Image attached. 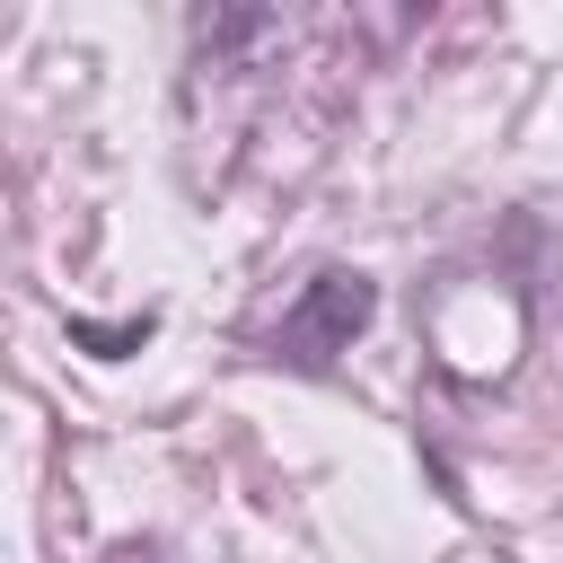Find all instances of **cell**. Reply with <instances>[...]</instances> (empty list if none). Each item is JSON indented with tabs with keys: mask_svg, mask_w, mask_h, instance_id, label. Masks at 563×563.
I'll return each mask as SVG.
<instances>
[{
	"mask_svg": "<svg viewBox=\"0 0 563 563\" xmlns=\"http://www.w3.org/2000/svg\"><path fill=\"white\" fill-rule=\"evenodd\" d=\"M378 317V282L369 273H352V264H325L299 299H290V317H282V352L290 361H308V369H325L334 352H352V334Z\"/></svg>",
	"mask_w": 563,
	"mask_h": 563,
	"instance_id": "1",
	"label": "cell"
},
{
	"mask_svg": "<svg viewBox=\"0 0 563 563\" xmlns=\"http://www.w3.org/2000/svg\"><path fill=\"white\" fill-rule=\"evenodd\" d=\"M282 35V0H194V53L220 70H246Z\"/></svg>",
	"mask_w": 563,
	"mask_h": 563,
	"instance_id": "2",
	"label": "cell"
}]
</instances>
